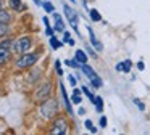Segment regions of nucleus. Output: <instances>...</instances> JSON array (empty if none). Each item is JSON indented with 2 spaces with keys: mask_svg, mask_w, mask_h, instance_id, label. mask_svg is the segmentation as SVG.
Returning <instances> with one entry per match:
<instances>
[{
  "mask_svg": "<svg viewBox=\"0 0 150 135\" xmlns=\"http://www.w3.org/2000/svg\"><path fill=\"white\" fill-rule=\"evenodd\" d=\"M60 93H62V98H63V103H65V108H66V111H68V114L73 116L74 112H73V106H71V98H68V93H66L63 84H60Z\"/></svg>",
  "mask_w": 150,
  "mask_h": 135,
  "instance_id": "8",
  "label": "nucleus"
},
{
  "mask_svg": "<svg viewBox=\"0 0 150 135\" xmlns=\"http://www.w3.org/2000/svg\"><path fill=\"white\" fill-rule=\"evenodd\" d=\"M84 127L87 129V130L91 132V134H97V132H98V129L94 125V122H92L91 119H86V122H84Z\"/></svg>",
  "mask_w": 150,
  "mask_h": 135,
  "instance_id": "18",
  "label": "nucleus"
},
{
  "mask_svg": "<svg viewBox=\"0 0 150 135\" xmlns=\"http://www.w3.org/2000/svg\"><path fill=\"white\" fill-rule=\"evenodd\" d=\"M52 92H53V85L50 80H44L39 87L36 89L34 92V101L36 103H42L45 100H49L52 96Z\"/></svg>",
  "mask_w": 150,
  "mask_h": 135,
  "instance_id": "4",
  "label": "nucleus"
},
{
  "mask_svg": "<svg viewBox=\"0 0 150 135\" xmlns=\"http://www.w3.org/2000/svg\"><path fill=\"white\" fill-rule=\"evenodd\" d=\"M34 3H36V5H42V2H40V0H34Z\"/></svg>",
  "mask_w": 150,
  "mask_h": 135,
  "instance_id": "36",
  "label": "nucleus"
},
{
  "mask_svg": "<svg viewBox=\"0 0 150 135\" xmlns=\"http://www.w3.org/2000/svg\"><path fill=\"white\" fill-rule=\"evenodd\" d=\"M71 103L73 105H81L82 103V93H73L71 95Z\"/></svg>",
  "mask_w": 150,
  "mask_h": 135,
  "instance_id": "23",
  "label": "nucleus"
},
{
  "mask_svg": "<svg viewBox=\"0 0 150 135\" xmlns=\"http://www.w3.org/2000/svg\"><path fill=\"white\" fill-rule=\"evenodd\" d=\"M53 34H55V29H52V27H50V24H47L45 26V35H47V37H52Z\"/></svg>",
  "mask_w": 150,
  "mask_h": 135,
  "instance_id": "29",
  "label": "nucleus"
},
{
  "mask_svg": "<svg viewBox=\"0 0 150 135\" xmlns=\"http://www.w3.org/2000/svg\"><path fill=\"white\" fill-rule=\"evenodd\" d=\"M8 32H10L8 24H5V22H0V39H5V37L8 35Z\"/></svg>",
  "mask_w": 150,
  "mask_h": 135,
  "instance_id": "20",
  "label": "nucleus"
},
{
  "mask_svg": "<svg viewBox=\"0 0 150 135\" xmlns=\"http://www.w3.org/2000/svg\"><path fill=\"white\" fill-rule=\"evenodd\" d=\"M123 63H124V72H129L131 68H132V61H131V60H126V61H123Z\"/></svg>",
  "mask_w": 150,
  "mask_h": 135,
  "instance_id": "27",
  "label": "nucleus"
},
{
  "mask_svg": "<svg viewBox=\"0 0 150 135\" xmlns=\"http://www.w3.org/2000/svg\"><path fill=\"white\" fill-rule=\"evenodd\" d=\"M69 2H73V3H76V0H69Z\"/></svg>",
  "mask_w": 150,
  "mask_h": 135,
  "instance_id": "38",
  "label": "nucleus"
},
{
  "mask_svg": "<svg viewBox=\"0 0 150 135\" xmlns=\"http://www.w3.org/2000/svg\"><path fill=\"white\" fill-rule=\"evenodd\" d=\"M87 32H89V40H91L92 47H94L95 50L102 51V50H103V44H102V42L98 40L97 37H95V34H94V31H92V27H87Z\"/></svg>",
  "mask_w": 150,
  "mask_h": 135,
  "instance_id": "9",
  "label": "nucleus"
},
{
  "mask_svg": "<svg viewBox=\"0 0 150 135\" xmlns=\"http://www.w3.org/2000/svg\"><path fill=\"white\" fill-rule=\"evenodd\" d=\"M39 112L44 119H53L55 116H58V101L53 98H49L45 101L40 103Z\"/></svg>",
  "mask_w": 150,
  "mask_h": 135,
  "instance_id": "2",
  "label": "nucleus"
},
{
  "mask_svg": "<svg viewBox=\"0 0 150 135\" xmlns=\"http://www.w3.org/2000/svg\"><path fill=\"white\" fill-rule=\"evenodd\" d=\"M107 124H108V119L105 117V116H102L100 121H98V125H100L102 129H105V127H107Z\"/></svg>",
  "mask_w": 150,
  "mask_h": 135,
  "instance_id": "30",
  "label": "nucleus"
},
{
  "mask_svg": "<svg viewBox=\"0 0 150 135\" xmlns=\"http://www.w3.org/2000/svg\"><path fill=\"white\" fill-rule=\"evenodd\" d=\"M115 69H116L118 72H124V63H123V61H120V63L115 66Z\"/></svg>",
  "mask_w": 150,
  "mask_h": 135,
  "instance_id": "33",
  "label": "nucleus"
},
{
  "mask_svg": "<svg viewBox=\"0 0 150 135\" xmlns=\"http://www.w3.org/2000/svg\"><path fill=\"white\" fill-rule=\"evenodd\" d=\"M63 63L66 64V66H69V68H73V69H81V63H79L78 60H65Z\"/></svg>",
  "mask_w": 150,
  "mask_h": 135,
  "instance_id": "19",
  "label": "nucleus"
},
{
  "mask_svg": "<svg viewBox=\"0 0 150 135\" xmlns=\"http://www.w3.org/2000/svg\"><path fill=\"white\" fill-rule=\"evenodd\" d=\"M86 51H87V55H89V56H92V58H97L98 56L97 51H95V48H92L91 45H86Z\"/></svg>",
  "mask_w": 150,
  "mask_h": 135,
  "instance_id": "25",
  "label": "nucleus"
},
{
  "mask_svg": "<svg viewBox=\"0 0 150 135\" xmlns=\"http://www.w3.org/2000/svg\"><path fill=\"white\" fill-rule=\"evenodd\" d=\"M31 47H33V37L31 35H21L11 44V50L16 55H23L26 51H29Z\"/></svg>",
  "mask_w": 150,
  "mask_h": 135,
  "instance_id": "3",
  "label": "nucleus"
},
{
  "mask_svg": "<svg viewBox=\"0 0 150 135\" xmlns=\"http://www.w3.org/2000/svg\"><path fill=\"white\" fill-rule=\"evenodd\" d=\"M63 11H65V16L68 18V22L76 32H78V24H79V16L76 15V11L68 5H63Z\"/></svg>",
  "mask_w": 150,
  "mask_h": 135,
  "instance_id": "7",
  "label": "nucleus"
},
{
  "mask_svg": "<svg viewBox=\"0 0 150 135\" xmlns=\"http://www.w3.org/2000/svg\"><path fill=\"white\" fill-rule=\"evenodd\" d=\"M8 5H10V8L13 10V11H21V10H23L21 0H8Z\"/></svg>",
  "mask_w": 150,
  "mask_h": 135,
  "instance_id": "16",
  "label": "nucleus"
},
{
  "mask_svg": "<svg viewBox=\"0 0 150 135\" xmlns=\"http://www.w3.org/2000/svg\"><path fill=\"white\" fill-rule=\"evenodd\" d=\"M92 103H94L97 112H103V98H102V96H95Z\"/></svg>",
  "mask_w": 150,
  "mask_h": 135,
  "instance_id": "17",
  "label": "nucleus"
},
{
  "mask_svg": "<svg viewBox=\"0 0 150 135\" xmlns=\"http://www.w3.org/2000/svg\"><path fill=\"white\" fill-rule=\"evenodd\" d=\"M55 69H57V74H58V76H63V69H62V61H60V60H57V61H55Z\"/></svg>",
  "mask_w": 150,
  "mask_h": 135,
  "instance_id": "26",
  "label": "nucleus"
},
{
  "mask_svg": "<svg viewBox=\"0 0 150 135\" xmlns=\"http://www.w3.org/2000/svg\"><path fill=\"white\" fill-rule=\"evenodd\" d=\"M91 85L94 87V89H102V87H103V80L97 76V77H94V79H91Z\"/></svg>",
  "mask_w": 150,
  "mask_h": 135,
  "instance_id": "21",
  "label": "nucleus"
},
{
  "mask_svg": "<svg viewBox=\"0 0 150 135\" xmlns=\"http://www.w3.org/2000/svg\"><path fill=\"white\" fill-rule=\"evenodd\" d=\"M49 44H50V47H52V50H58V48L63 47V42L58 40L55 35H52V37L49 39Z\"/></svg>",
  "mask_w": 150,
  "mask_h": 135,
  "instance_id": "14",
  "label": "nucleus"
},
{
  "mask_svg": "<svg viewBox=\"0 0 150 135\" xmlns=\"http://www.w3.org/2000/svg\"><path fill=\"white\" fill-rule=\"evenodd\" d=\"M81 90H82V93H84V95H86V96H87V98H89V100H91V101H94V98H95V95H94V93H92V92H91V90H89V87H86V85H82V87H81Z\"/></svg>",
  "mask_w": 150,
  "mask_h": 135,
  "instance_id": "24",
  "label": "nucleus"
},
{
  "mask_svg": "<svg viewBox=\"0 0 150 135\" xmlns=\"http://www.w3.org/2000/svg\"><path fill=\"white\" fill-rule=\"evenodd\" d=\"M39 56H40V55L37 53V51H34V53L26 51V53L20 55V56L16 58L15 66H16V69H29V68H33L34 64L39 61Z\"/></svg>",
  "mask_w": 150,
  "mask_h": 135,
  "instance_id": "1",
  "label": "nucleus"
},
{
  "mask_svg": "<svg viewBox=\"0 0 150 135\" xmlns=\"http://www.w3.org/2000/svg\"><path fill=\"white\" fill-rule=\"evenodd\" d=\"M81 71H82V74H84V76L87 77L89 80L94 79V77H97V72H95V69H94V68H92L89 63L81 64Z\"/></svg>",
  "mask_w": 150,
  "mask_h": 135,
  "instance_id": "10",
  "label": "nucleus"
},
{
  "mask_svg": "<svg viewBox=\"0 0 150 135\" xmlns=\"http://www.w3.org/2000/svg\"><path fill=\"white\" fill-rule=\"evenodd\" d=\"M0 22H5V24H10L11 22V15L10 11H7V10H0Z\"/></svg>",
  "mask_w": 150,
  "mask_h": 135,
  "instance_id": "13",
  "label": "nucleus"
},
{
  "mask_svg": "<svg viewBox=\"0 0 150 135\" xmlns=\"http://www.w3.org/2000/svg\"><path fill=\"white\" fill-rule=\"evenodd\" d=\"M68 82L71 84V87H76V84H78V79H76L73 74H69V76H68Z\"/></svg>",
  "mask_w": 150,
  "mask_h": 135,
  "instance_id": "31",
  "label": "nucleus"
},
{
  "mask_svg": "<svg viewBox=\"0 0 150 135\" xmlns=\"http://www.w3.org/2000/svg\"><path fill=\"white\" fill-rule=\"evenodd\" d=\"M74 58H76V60H78L81 64H84V63H87L89 55H87V51H84V50H76V51H74Z\"/></svg>",
  "mask_w": 150,
  "mask_h": 135,
  "instance_id": "12",
  "label": "nucleus"
},
{
  "mask_svg": "<svg viewBox=\"0 0 150 135\" xmlns=\"http://www.w3.org/2000/svg\"><path fill=\"white\" fill-rule=\"evenodd\" d=\"M137 69H139V71H144V69H145V64H144V61H139V63H137Z\"/></svg>",
  "mask_w": 150,
  "mask_h": 135,
  "instance_id": "34",
  "label": "nucleus"
},
{
  "mask_svg": "<svg viewBox=\"0 0 150 135\" xmlns=\"http://www.w3.org/2000/svg\"><path fill=\"white\" fill-rule=\"evenodd\" d=\"M69 40H71V34H69L68 31H63V42H65V44H68Z\"/></svg>",
  "mask_w": 150,
  "mask_h": 135,
  "instance_id": "32",
  "label": "nucleus"
},
{
  "mask_svg": "<svg viewBox=\"0 0 150 135\" xmlns=\"http://www.w3.org/2000/svg\"><path fill=\"white\" fill-rule=\"evenodd\" d=\"M68 130H69V124H68L65 116H55L52 125H50V129H49V134L63 135V134H68Z\"/></svg>",
  "mask_w": 150,
  "mask_h": 135,
  "instance_id": "5",
  "label": "nucleus"
},
{
  "mask_svg": "<svg viewBox=\"0 0 150 135\" xmlns=\"http://www.w3.org/2000/svg\"><path fill=\"white\" fill-rule=\"evenodd\" d=\"M78 114H79V116H84V114H86V109H84V108H82V106H81V108H79V111H78Z\"/></svg>",
  "mask_w": 150,
  "mask_h": 135,
  "instance_id": "35",
  "label": "nucleus"
},
{
  "mask_svg": "<svg viewBox=\"0 0 150 135\" xmlns=\"http://www.w3.org/2000/svg\"><path fill=\"white\" fill-rule=\"evenodd\" d=\"M11 44H13L11 39H2V40H0V66L10 63L11 53H13V50H11Z\"/></svg>",
  "mask_w": 150,
  "mask_h": 135,
  "instance_id": "6",
  "label": "nucleus"
},
{
  "mask_svg": "<svg viewBox=\"0 0 150 135\" xmlns=\"http://www.w3.org/2000/svg\"><path fill=\"white\" fill-rule=\"evenodd\" d=\"M53 19H55V26H53L55 32H63V31H65V22H63L62 16H60L58 13L53 11Z\"/></svg>",
  "mask_w": 150,
  "mask_h": 135,
  "instance_id": "11",
  "label": "nucleus"
},
{
  "mask_svg": "<svg viewBox=\"0 0 150 135\" xmlns=\"http://www.w3.org/2000/svg\"><path fill=\"white\" fill-rule=\"evenodd\" d=\"M89 16H91V19L94 22H100L102 21V15L98 13L97 8H91V10H89Z\"/></svg>",
  "mask_w": 150,
  "mask_h": 135,
  "instance_id": "15",
  "label": "nucleus"
},
{
  "mask_svg": "<svg viewBox=\"0 0 150 135\" xmlns=\"http://www.w3.org/2000/svg\"><path fill=\"white\" fill-rule=\"evenodd\" d=\"M2 6H4V0H0V10H2Z\"/></svg>",
  "mask_w": 150,
  "mask_h": 135,
  "instance_id": "37",
  "label": "nucleus"
},
{
  "mask_svg": "<svg viewBox=\"0 0 150 135\" xmlns=\"http://www.w3.org/2000/svg\"><path fill=\"white\" fill-rule=\"evenodd\" d=\"M134 105L137 106V108L140 109V111H145V105H144L142 101H140V100H137V98H134Z\"/></svg>",
  "mask_w": 150,
  "mask_h": 135,
  "instance_id": "28",
  "label": "nucleus"
},
{
  "mask_svg": "<svg viewBox=\"0 0 150 135\" xmlns=\"http://www.w3.org/2000/svg\"><path fill=\"white\" fill-rule=\"evenodd\" d=\"M42 6H44V10H45L47 13H53V11H55V6H53V3H50L49 0H44V2H42Z\"/></svg>",
  "mask_w": 150,
  "mask_h": 135,
  "instance_id": "22",
  "label": "nucleus"
}]
</instances>
